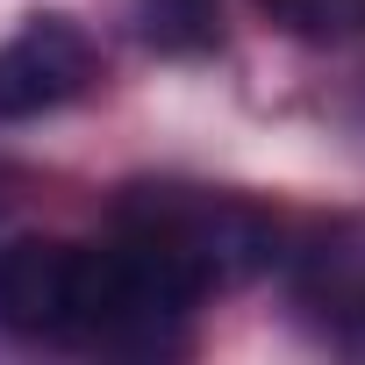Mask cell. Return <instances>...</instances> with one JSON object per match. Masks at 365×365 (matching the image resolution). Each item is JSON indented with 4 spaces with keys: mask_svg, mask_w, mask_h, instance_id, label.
<instances>
[{
    "mask_svg": "<svg viewBox=\"0 0 365 365\" xmlns=\"http://www.w3.org/2000/svg\"><path fill=\"white\" fill-rule=\"evenodd\" d=\"M265 8H272V15H287L294 29H322L336 8H351V0H265Z\"/></svg>",
    "mask_w": 365,
    "mask_h": 365,
    "instance_id": "obj_4",
    "label": "cell"
},
{
    "mask_svg": "<svg viewBox=\"0 0 365 365\" xmlns=\"http://www.w3.org/2000/svg\"><path fill=\"white\" fill-rule=\"evenodd\" d=\"M93 36L72 15H36L0 43V122H29L65 108L72 93H86L93 79Z\"/></svg>",
    "mask_w": 365,
    "mask_h": 365,
    "instance_id": "obj_1",
    "label": "cell"
},
{
    "mask_svg": "<svg viewBox=\"0 0 365 365\" xmlns=\"http://www.w3.org/2000/svg\"><path fill=\"white\" fill-rule=\"evenodd\" d=\"M72 279H79V244L65 237L0 244V322L15 336H72Z\"/></svg>",
    "mask_w": 365,
    "mask_h": 365,
    "instance_id": "obj_2",
    "label": "cell"
},
{
    "mask_svg": "<svg viewBox=\"0 0 365 365\" xmlns=\"http://www.w3.org/2000/svg\"><path fill=\"white\" fill-rule=\"evenodd\" d=\"M143 36L158 51H208L215 43V0H143Z\"/></svg>",
    "mask_w": 365,
    "mask_h": 365,
    "instance_id": "obj_3",
    "label": "cell"
}]
</instances>
